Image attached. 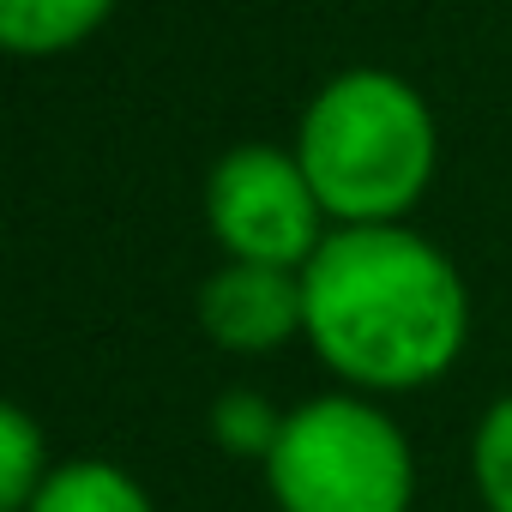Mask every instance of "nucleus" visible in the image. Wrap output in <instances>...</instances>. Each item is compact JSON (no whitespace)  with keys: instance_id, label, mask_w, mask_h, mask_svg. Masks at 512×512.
I'll use <instances>...</instances> for the list:
<instances>
[{"instance_id":"obj_8","label":"nucleus","mask_w":512,"mask_h":512,"mask_svg":"<svg viewBox=\"0 0 512 512\" xmlns=\"http://www.w3.org/2000/svg\"><path fill=\"white\" fill-rule=\"evenodd\" d=\"M284 422H290V410H278L266 392H247V386H229L211 404V440L229 458H260L266 464L284 440Z\"/></svg>"},{"instance_id":"obj_6","label":"nucleus","mask_w":512,"mask_h":512,"mask_svg":"<svg viewBox=\"0 0 512 512\" xmlns=\"http://www.w3.org/2000/svg\"><path fill=\"white\" fill-rule=\"evenodd\" d=\"M115 0H0V43L13 55H61L97 37Z\"/></svg>"},{"instance_id":"obj_7","label":"nucleus","mask_w":512,"mask_h":512,"mask_svg":"<svg viewBox=\"0 0 512 512\" xmlns=\"http://www.w3.org/2000/svg\"><path fill=\"white\" fill-rule=\"evenodd\" d=\"M25 512H157L151 494L109 458H73L55 464L49 482L37 488V500Z\"/></svg>"},{"instance_id":"obj_10","label":"nucleus","mask_w":512,"mask_h":512,"mask_svg":"<svg viewBox=\"0 0 512 512\" xmlns=\"http://www.w3.org/2000/svg\"><path fill=\"white\" fill-rule=\"evenodd\" d=\"M470 470H476L482 506L488 512H512V392L494 398V410L482 416L476 446H470Z\"/></svg>"},{"instance_id":"obj_1","label":"nucleus","mask_w":512,"mask_h":512,"mask_svg":"<svg viewBox=\"0 0 512 512\" xmlns=\"http://www.w3.org/2000/svg\"><path fill=\"white\" fill-rule=\"evenodd\" d=\"M314 356L362 392L440 380L470 338V296L446 253L404 223L332 229L302 266Z\"/></svg>"},{"instance_id":"obj_9","label":"nucleus","mask_w":512,"mask_h":512,"mask_svg":"<svg viewBox=\"0 0 512 512\" xmlns=\"http://www.w3.org/2000/svg\"><path fill=\"white\" fill-rule=\"evenodd\" d=\"M49 440L31 422L25 404L0 410V512H25L37 500V488L49 482Z\"/></svg>"},{"instance_id":"obj_3","label":"nucleus","mask_w":512,"mask_h":512,"mask_svg":"<svg viewBox=\"0 0 512 512\" xmlns=\"http://www.w3.org/2000/svg\"><path fill=\"white\" fill-rule=\"evenodd\" d=\"M266 488L278 512H410L416 458L386 410L332 392L290 410L284 440L266 458Z\"/></svg>"},{"instance_id":"obj_5","label":"nucleus","mask_w":512,"mask_h":512,"mask_svg":"<svg viewBox=\"0 0 512 512\" xmlns=\"http://www.w3.org/2000/svg\"><path fill=\"white\" fill-rule=\"evenodd\" d=\"M199 326L217 350L229 356H266L308 326L302 302V272L290 266H247L229 260L199 284Z\"/></svg>"},{"instance_id":"obj_2","label":"nucleus","mask_w":512,"mask_h":512,"mask_svg":"<svg viewBox=\"0 0 512 512\" xmlns=\"http://www.w3.org/2000/svg\"><path fill=\"white\" fill-rule=\"evenodd\" d=\"M296 157L338 229L398 223L434 187V109L410 79L386 67H350L314 91L296 133Z\"/></svg>"},{"instance_id":"obj_4","label":"nucleus","mask_w":512,"mask_h":512,"mask_svg":"<svg viewBox=\"0 0 512 512\" xmlns=\"http://www.w3.org/2000/svg\"><path fill=\"white\" fill-rule=\"evenodd\" d=\"M205 217L229 260L247 266H290L302 272L320 241L332 235L326 205L296 151L278 145H235L205 175Z\"/></svg>"}]
</instances>
